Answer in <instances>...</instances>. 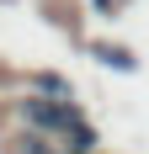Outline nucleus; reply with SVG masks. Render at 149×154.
<instances>
[{
	"instance_id": "obj_3",
	"label": "nucleus",
	"mask_w": 149,
	"mask_h": 154,
	"mask_svg": "<svg viewBox=\"0 0 149 154\" xmlns=\"http://www.w3.org/2000/svg\"><path fill=\"white\" fill-rule=\"evenodd\" d=\"M37 85H43V96H48V101H64V96H69V85H64L59 75H37Z\"/></svg>"
},
{
	"instance_id": "obj_5",
	"label": "nucleus",
	"mask_w": 149,
	"mask_h": 154,
	"mask_svg": "<svg viewBox=\"0 0 149 154\" xmlns=\"http://www.w3.org/2000/svg\"><path fill=\"white\" fill-rule=\"evenodd\" d=\"M21 154H48V149H43L37 138H27V143H21Z\"/></svg>"
},
{
	"instance_id": "obj_2",
	"label": "nucleus",
	"mask_w": 149,
	"mask_h": 154,
	"mask_svg": "<svg viewBox=\"0 0 149 154\" xmlns=\"http://www.w3.org/2000/svg\"><path fill=\"white\" fill-rule=\"evenodd\" d=\"M64 138H69V149H74V154H85V149H96V128H90V122H80V128H69Z\"/></svg>"
},
{
	"instance_id": "obj_4",
	"label": "nucleus",
	"mask_w": 149,
	"mask_h": 154,
	"mask_svg": "<svg viewBox=\"0 0 149 154\" xmlns=\"http://www.w3.org/2000/svg\"><path fill=\"white\" fill-rule=\"evenodd\" d=\"M96 59H101V64H117V69H133V59H128V53H112V48H96Z\"/></svg>"
},
{
	"instance_id": "obj_1",
	"label": "nucleus",
	"mask_w": 149,
	"mask_h": 154,
	"mask_svg": "<svg viewBox=\"0 0 149 154\" xmlns=\"http://www.w3.org/2000/svg\"><path fill=\"white\" fill-rule=\"evenodd\" d=\"M21 117L37 128H59V133H69V128H80V112L64 106V101H21Z\"/></svg>"
}]
</instances>
